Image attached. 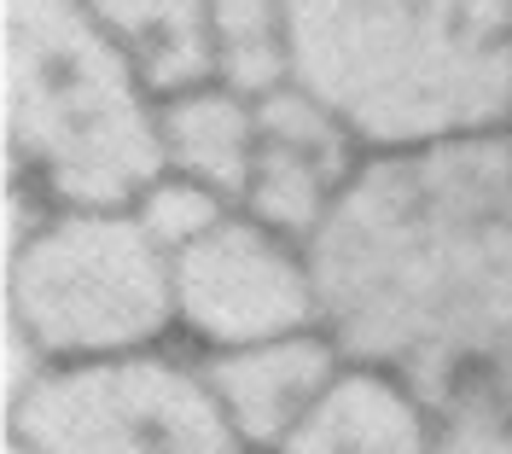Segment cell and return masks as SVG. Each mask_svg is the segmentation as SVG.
Returning a JSON list of instances; mask_svg holds the SVG:
<instances>
[{
	"label": "cell",
	"instance_id": "8",
	"mask_svg": "<svg viewBox=\"0 0 512 454\" xmlns=\"http://www.w3.org/2000/svg\"><path fill=\"white\" fill-rule=\"evenodd\" d=\"M198 361H204L210 390L233 420L245 454H280L286 437L303 425V414L315 408L326 379L338 373L344 350L326 326H309V332L262 338V344H239V350H210Z\"/></svg>",
	"mask_w": 512,
	"mask_h": 454
},
{
	"label": "cell",
	"instance_id": "11",
	"mask_svg": "<svg viewBox=\"0 0 512 454\" xmlns=\"http://www.w3.org/2000/svg\"><path fill=\"white\" fill-rule=\"evenodd\" d=\"M82 6L158 99L216 76L204 0H82Z\"/></svg>",
	"mask_w": 512,
	"mask_h": 454
},
{
	"label": "cell",
	"instance_id": "2",
	"mask_svg": "<svg viewBox=\"0 0 512 454\" xmlns=\"http://www.w3.org/2000/svg\"><path fill=\"white\" fill-rule=\"evenodd\" d=\"M291 82L367 152L501 134L512 0H291Z\"/></svg>",
	"mask_w": 512,
	"mask_h": 454
},
{
	"label": "cell",
	"instance_id": "12",
	"mask_svg": "<svg viewBox=\"0 0 512 454\" xmlns=\"http://www.w3.org/2000/svg\"><path fill=\"white\" fill-rule=\"evenodd\" d=\"M204 12L222 82L245 94L291 82V0H204Z\"/></svg>",
	"mask_w": 512,
	"mask_h": 454
},
{
	"label": "cell",
	"instance_id": "15",
	"mask_svg": "<svg viewBox=\"0 0 512 454\" xmlns=\"http://www.w3.org/2000/svg\"><path fill=\"white\" fill-rule=\"evenodd\" d=\"M6 454H24V449H12V443H6Z\"/></svg>",
	"mask_w": 512,
	"mask_h": 454
},
{
	"label": "cell",
	"instance_id": "13",
	"mask_svg": "<svg viewBox=\"0 0 512 454\" xmlns=\"http://www.w3.org/2000/svg\"><path fill=\"white\" fill-rule=\"evenodd\" d=\"M128 210H134L140 227H146L163 251L175 257V251H187L192 239H204V233L222 222L227 210H239V204L222 198V193H210V187H198V181H187V175L158 169L140 193L128 198Z\"/></svg>",
	"mask_w": 512,
	"mask_h": 454
},
{
	"label": "cell",
	"instance_id": "9",
	"mask_svg": "<svg viewBox=\"0 0 512 454\" xmlns=\"http://www.w3.org/2000/svg\"><path fill=\"white\" fill-rule=\"evenodd\" d=\"M280 454H437V425L408 379L344 356Z\"/></svg>",
	"mask_w": 512,
	"mask_h": 454
},
{
	"label": "cell",
	"instance_id": "4",
	"mask_svg": "<svg viewBox=\"0 0 512 454\" xmlns=\"http://www.w3.org/2000/svg\"><path fill=\"white\" fill-rule=\"evenodd\" d=\"M175 338V257L128 204H30L6 227V350L12 379L41 361L128 356Z\"/></svg>",
	"mask_w": 512,
	"mask_h": 454
},
{
	"label": "cell",
	"instance_id": "1",
	"mask_svg": "<svg viewBox=\"0 0 512 454\" xmlns=\"http://www.w3.org/2000/svg\"><path fill=\"white\" fill-rule=\"evenodd\" d=\"M320 326L408 379L437 454H512L507 134L373 152L315 239Z\"/></svg>",
	"mask_w": 512,
	"mask_h": 454
},
{
	"label": "cell",
	"instance_id": "10",
	"mask_svg": "<svg viewBox=\"0 0 512 454\" xmlns=\"http://www.w3.org/2000/svg\"><path fill=\"white\" fill-rule=\"evenodd\" d=\"M256 94L222 76L158 99V152L169 175H187L222 198H245L256 163Z\"/></svg>",
	"mask_w": 512,
	"mask_h": 454
},
{
	"label": "cell",
	"instance_id": "3",
	"mask_svg": "<svg viewBox=\"0 0 512 454\" xmlns=\"http://www.w3.org/2000/svg\"><path fill=\"white\" fill-rule=\"evenodd\" d=\"M6 187L30 204H128L163 169L158 94L82 0H0Z\"/></svg>",
	"mask_w": 512,
	"mask_h": 454
},
{
	"label": "cell",
	"instance_id": "7",
	"mask_svg": "<svg viewBox=\"0 0 512 454\" xmlns=\"http://www.w3.org/2000/svg\"><path fill=\"white\" fill-rule=\"evenodd\" d=\"M256 129H262L256 134V163L239 210H251L256 222L309 245L373 152L355 140V129L338 111H326L297 82L256 94Z\"/></svg>",
	"mask_w": 512,
	"mask_h": 454
},
{
	"label": "cell",
	"instance_id": "14",
	"mask_svg": "<svg viewBox=\"0 0 512 454\" xmlns=\"http://www.w3.org/2000/svg\"><path fill=\"white\" fill-rule=\"evenodd\" d=\"M501 134H507V146H512V117H507V129H501Z\"/></svg>",
	"mask_w": 512,
	"mask_h": 454
},
{
	"label": "cell",
	"instance_id": "5",
	"mask_svg": "<svg viewBox=\"0 0 512 454\" xmlns=\"http://www.w3.org/2000/svg\"><path fill=\"white\" fill-rule=\"evenodd\" d=\"M6 443L24 454H245L198 350L41 361L6 390Z\"/></svg>",
	"mask_w": 512,
	"mask_h": 454
},
{
	"label": "cell",
	"instance_id": "6",
	"mask_svg": "<svg viewBox=\"0 0 512 454\" xmlns=\"http://www.w3.org/2000/svg\"><path fill=\"white\" fill-rule=\"evenodd\" d=\"M320 326V280L303 239L227 210L204 239L175 251V338L210 356Z\"/></svg>",
	"mask_w": 512,
	"mask_h": 454
}]
</instances>
